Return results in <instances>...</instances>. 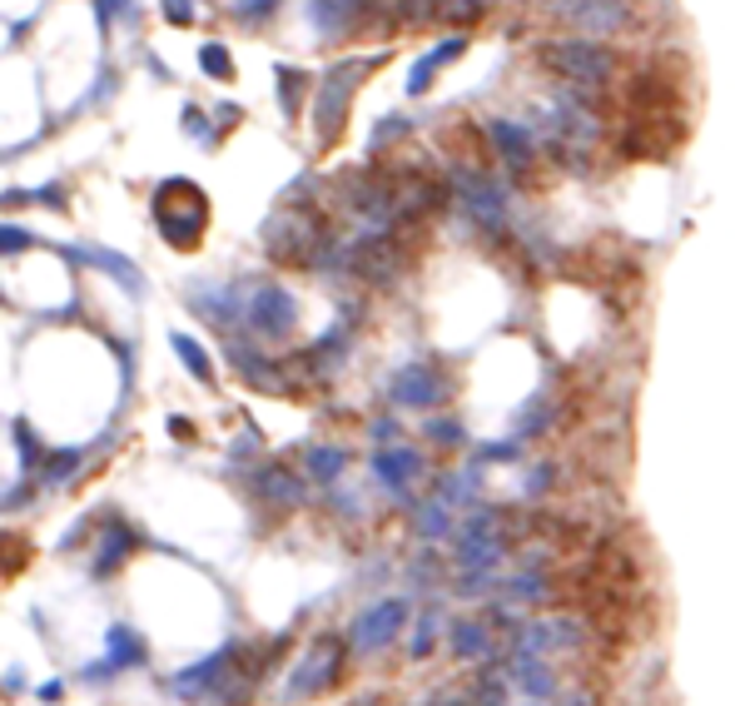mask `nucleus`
I'll return each mask as SVG.
<instances>
[{
  "label": "nucleus",
  "instance_id": "nucleus-5",
  "mask_svg": "<svg viewBox=\"0 0 735 706\" xmlns=\"http://www.w3.org/2000/svg\"><path fill=\"white\" fill-rule=\"evenodd\" d=\"M94 542H100V547H94V563H90V572H94V577L119 572V563H125L129 553H135V532H129L119 518H110V522H105V532H100Z\"/></svg>",
  "mask_w": 735,
  "mask_h": 706
},
{
  "label": "nucleus",
  "instance_id": "nucleus-10",
  "mask_svg": "<svg viewBox=\"0 0 735 706\" xmlns=\"http://www.w3.org/2000/svg\"><path fill=\"white\" fill-rule=\"evenodd\" d=\"M60 692H65L60 682H46V686H40V702H60Z\"/></svg>",
  "mask_w": 735,
  "mask_h": 706
},
{
  "label": "nucleus",
  "instance_id": "nucleus-9",
  "mask_svg": "<svg viewBox=\"0 0 735 706\" xmlns=\"http://www.w3.org/2000/svg\"><path fill=\"white\" fill-rule=\"evenodd\" d=\"M11 249H30V235H21V229H0V254H11Z\"/></svg>",
  "mask_w": 735,
  "mask_h": 706
},
{
  "label": "nucleus",
  "instance_id": "nucleus-7",
  "mask_svg": "<svg viewBox=\"0 0 735 706\" xmlns=\"http://www.w3.org/2000/svg\"><path fill=\"white\" fill-rule=\"evenodd\" d=\"M304 472L314 478V483H339L343 472H349V453L343 447H308V463H304Z\"/></svg>",
  "mask_w": 735,
  "mask_h": 706
},
{
  "label": "nucleus",
  "instance_id": "nucleus-8",
  "mask_svg": "<svg viewBox=\"0 0 735 706\" xmlns=\"http://www.w3.org/2000/svg\"><path fill=\"white\" fill-rule=\"evenodd\" d=\"M175 349H179V358L189 364V374H199V378H210V358L194 349V339H175Z\"/></svg>",
  "mask_w": 735,
  "mask_h": 706
},
{
  "label": "nucleus",
  "instance_id": "nucleus-1",
  "mask_svg": "<svg viewBox=\"0 0 735 706\" xmlns=\"http://www.w3.org/2000/svg\"><path fill=\"white\" fill-rule=\"evenodd\" d=\"M408 602L403 597H383L373 602L368 613H358V622L349 627V647L358 652V657H373V652H388L403 636V627H408Z\"/></svg>",
  "mask_w": 735,
  "mask_h": 706
},
{
  "label": "nucleus",
  "instance_id": "nucleus-3",
  "mask_svg": "<svg viewBox=\"0 0 735 706\" xmlns=\"http://www.w3.org/2000/svg\"><path fill=\"white\" fill-rule=\"evenodd\" d=\"M422 453H413V447H383L373 458V483L383 488L388 497H413V488L422 483Z\"/></svg>",
  "mask_w": 735,
  "mask_h": 706
},
{
  "label": "nucleus",
  "instance_id": "nucleus-6",
  "mask_svg": "<svg viewBox=\"0 0 735 706\" xmlns=\"http://www.w3.org/2000/svg\"><path fill=\"white\" fill-rule=\"evenodd\" d=\"M258 497L264 503H279V507H304V478L289 472L283 463H269V468L258 472Z\"/></svg>",
  "mask_w": 735,
  "mask_h": 706
},
{
  "label": "nucleus",
  "instance_id": "nucleus-4",
  "mask_svg": "<svg viewBox=\"0 0 735 706\" xmlns=\"http://www.w3.org/2000/svg\"><path fill=\"white\" fill-rule=\"evenodd\" d=\"M144 657H150V647H144V636L135 632L129 622H115V627L105 632V657H100V667L85 671V682H100V677H115V671L144 667Z\"/></svg>",
  "mask_w": 735,
  "mask_h": 706
},
{
  "label": "nucleus",
  "instance_id": "nucleus-2",
  "mask_svg": "<svg viewBox=\"0 0 735 706\" xmlns=\"http://www.w3.org/2000/svg\"><path fill=\"white\" fill-rule=\"evenodd\" d=\"M339 671H343V642H339V636H324V642H314V647H308V657L293 667L283 696H289V702H304V696L328 692V686L339 682Z\"/></svg>",
  "mask_w": 735,
  "mask_h": 706
}]
</instances>
